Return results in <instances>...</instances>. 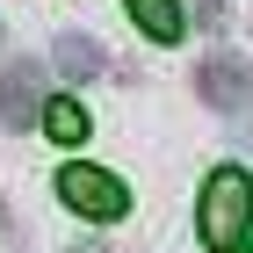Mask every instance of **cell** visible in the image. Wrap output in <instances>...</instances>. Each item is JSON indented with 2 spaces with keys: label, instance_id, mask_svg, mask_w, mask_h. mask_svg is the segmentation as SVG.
<instances>
[{
  "label": "cell",
  "instance_id": "277c9868",
  "mask_svg": "<svg viewBox=\"0 0 253 253\" xmlns=\"http://www.w3.org/2000/svg\"><path fill=\"white\" fill-rule=\"evenodd\" d=\"M0 123L7 130L43 123V65L37 58H7V73H0Z\"/></svg>",
  "mask_w": 253,
  "mask_h": 253
},
{
  "label": "cell",
  "instance_id": "52a82bcc",
  "mask_svg": "<svg viewBox=\"0 0 253 253\" xmlns=\"http://www.w3.org/2000/svg\"><path fill=\"white\" fill-rule=\"evenodd\" d=\"M43 130L58 137V145H87V130H94V123H87V109H80V101H43Z\"/></svg>",
  "mask_w": 253,
  "mask_h": 253
},
{
  "label": "cell",
  "instance_id": "8fae6325",
  "mask_svg": "<svg viewBox=\"0 0 253 253\" xmlns=\"http://www.w3.org/2000/svg\"><path fill=\"white\" fill-rule=\"evenodd\" d=\"M246 253H253V246H246Z\"/></svg>",
  "mask_w": 253,
  "mask_h": 253
},
{
  "label": "cell",
  "instance_id": "ba28073f",
  "mask_svg": "<svg viewBox=\"0 0 253 253\" xmlns=\"http://www.w3.org/2000/svg\"><path fill=\"white\" fill-rule=\"evenodd\" d=\"M195 22L203 29H224V0H195Z\"/></svg>",
  "mask_w": 253,
  "mask_h": 253
},
{
  "label": "cell",
  "instance_id": "30bf717a",
  "mask_svg": "<svg viewBox=\"0 0 253 253\" xmlns=\"http://www.w3.org/2000/svg\"><path fill=\"white\" fill-rule=\"evenodd\" d=\"M0 232H7V210H0Z\"/></svg>",
  "mask_w": 253,
  "mask_h": 253
},
{
  "label": "cell",
  "instance_id": "6da1fadb",
  "mask_svg": "<svg viewBox=\"0 0 253 253\" xmlns=\"http://www.w3.org/2000/svg\"><path fill=\"white\" fill-rule=\"evenodd\" d=\"M246 232H253V181L239 167H217L203 181V246L232 253V246H246Z\"/></svg>",
  "mask_w": 253,
  "mask_h": 253
},
{
  "label": "cell",
  "instance_id": "9c48e42d",
  "mask_svg": "<svg viewBox=\"0 0 253 253\" xmlns=\"http://www.w3.org/2000/svg\"><path fill=\"white\" fill-rule=\"evenodd\" d=\"M73 253H101V246H73Z\"/></svg>",
  "mask_w": 253,
  "mask_h": 253
},
{
  "label": "cell",
  "instance_id": "5b68a950",
  "mask_svg": "<svg viewBox=\"0 0 253 253\" xmlns=\"http://www.w3.org/2000/svg\"><path fill=\"white\" fill-rule=\"evenodd\" d=\"M101 65H109V51H101L87 29H65V37H58V73L65 80H94Z\"/></svg>",
  "mask_w": 253,
  "mask_h": 253
},
{
  "label": "cell",
  "instance_id": "3957f363",
  "mask_svg": "<svg viewBox=\"0 0 253 253\" xmlns=\"http://www.w3.org/2000/svg\"><path fill=\"white\" fill-rule=\"evenodd\" d=\"M195 94L210 101V109H224V116H246L253 109V65L239 51H210V58L195 65Z\"/></svg>",
  "mask_w": 253,
  "mask_h": 253
},
{
  "label": "cell",
  "instance_id": "7a4b0ae2",
  "mask_svg": "<svg viewBox=\"0 0 253 253\" xmlns=\"http://www.w3.org/2000/svg\"><path fill=\"white\" fill-rule=\"evenodd\" d=\"M58 195L73 203L80 217H94V224H116V217L130 210V188H123L116 174H101V167H80V159L58 174Z\"/></svg>",
  "mask_w": 253,
  "mask_h": 253
},
{
  "label": "cell",
  "instance_id": "8992f818",
  "mask_svg": "<svg viewBox=\"0 0 253 253\" xmlns=\"http://www.w3.org/2000/svg\"><path fill=\"white\" fill-rule=\"evenodd\" d=\"M123 7L152 43H181V0H123Z\"/></svg>",
  "mask_w": 253,
  "mask_h": 253
}]
</instances>
